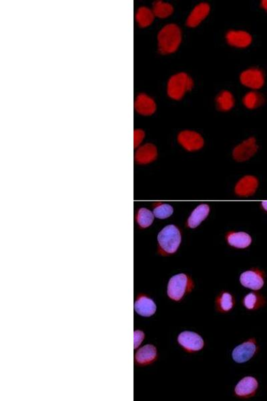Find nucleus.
Segmentation results:
<instances>
[{
    "instance_id": "nucleus-13",
    "label": "nucleus",
    "mask_w": 267,
    "mask_h": 401,
    "mask_svg": "<svg viewBox=\"0 0 267 401\" xmlns=\"http://www.w3.org/2000/svg\"><path fill=\"white\" fill-rule=\"evenodd\" d=\"M135 310L138 314L143 317H150L154 314L156 306L153 300L145 296H140L135 304Z\"/></svg>"
},
{
    "instance_id": "nucleus-26",
    "label": "nucleus",
    "mask_w": 267,
    "mask_h": 401,
    "mask_svg": "<svg viewBox=\"0 0 267 401\" xmlns=\"http://www.w3.org/2000/svg\"><path fill=\"white\" fill-rule=\"evenodd\" d=\"M257 303V297L254 294L250 293L246 296L244 300V304L248 309H253Z\"/></svg>"
},
{
    "instance_id": "nucleus-10",
    "label": "nucleus",
    "mask_w": 267,
    "mask_h": 401,
    "mask_svg": "<svg viewBox=\"0 0 267 401\" xmlns=\"http://www.w3.org/2000/svg\"><path fill=\"white\" fill-rule=\"evenodd\" d=\"M179 142L188 150H197L203 145V139L199 134L193 131H184L179 136Z\"/></svg>"
},
{
    "instance_id": "nucleus-30",
    "label": "nucleus",
    "mask_w": 267,
    "mask_h": 401,
    "mask_svg": "<svg viewBox=\"0 0 267 401\" xmlns=\"http://www.w3.org/2000/svg\"><path fill=\"white\" fill-rule=\"evenodd\" d=\"M262 207L267 211V201H263L262 203Z\"/></svg>"
},
{
    "instance_id": "nucleus-8",
    "label": "nucleus",
    "mask_w": 267,
    "mask_h": 401,
    "mask_svg": "<svg viewBox=\"0 0 267 401\" xmlns=\"http://www.w3.org/2000/svg\"><path fill=\"white\" fill-rule=\"evenodd\" d=\"M240 282L245 287L258 290L264 285L263 278L259 272L255 271H247L243 273L240 278Z\"/></svg>"
},
{
    "instance_id": "nucleus-12",
    "label": "nucleus",
    "mask_w": 267,
    "mask_h": 401,
    "mask_svg": "<svg viewBox=\"0 0 267 401\" xmlns=\"http://www.w3.org/2000/svg\"><path fill=\"white\" fill-rule=\"evenodd\" d=\"M210 12V6L206 3H201L196 6L188 17L187 25L191 28L199 26L202 20L206 18Z\"/></svg>"
},
{
    "instance_id": "nucleus-4",
    "label": "nucleus",
    "mask_w": 267,
    "mask_h": 401,
    "mask_svg": "<svg viewBox=\"0 0 267 401\" xmlns=\"http://www.w3.org/2000/svg\"><path fill=\"white\" fill-rule=\"evenodd\" d=\"M189 285V280L187 275H175L170 278L168 285V297L171 299L179 301L182 299Z\"/></svg>"
},
{
    "instance_id": "nucleus-6",
    "label": "nucleus",
    "mask_w": 267,
    "mask_h": 401,
    "mask_svg": "<svg viewBox=\"0 0 267 401\" xmlns=\"http://www.w3.org/2000/svg\"><path fill=\"white\" fill-rule=\"evenodd\" d=\"M179 344L189 351H198L204 346V341L201 337L193 332L185 331L179 336Z\"/></svg>"
},
{
    "instance_id": "nucleus-14",
    "label": "nucleus",
    "mask_w": 267,
    "mask_h": 401,
    "mask_svg": "<svg viewBox=\"0 0 267 401\" xmlns=\"http://www.w3.org/2000/svg\"><path fill=\"white\" fill-rule=\"evenodd\" d=\"M229 45L238 48H246L252 43V37L244 31H229L227 34Z\"/></svg>"
},
{
    "instance_id": "nucleus-24",
    "label": "nucleus",
    "mask_w": 267,
    "mask_h": 401,
    "mask_svg": "<svg viewBox=\"0 0 267 401\" xmlns=\"http://www.w3.org/2000/svg\"><path fill=\"white\" fill-rule=\"evenodd\" d=\"M172 207L168 204H160L154 209L153 214L158 219H166L173 213Z\"/></svg>"
},
{
    "instance_id": "nucleus-1",
    "label": "nucleus",
    "mask_w": 267,
    "mask_h": 401,
    "mask_svg": "<svg viewBox=\"0 0 267 401\" xmlns=\"http://www.w3.org/2000/svg\"><path fill=\"white\" fill-rule=\"evenodd\" d=\"M158 49L163 54L176 51L182 41L180 28L175 24H168L160 30L158 35Z\"/></svg>"
},
{
    "instance_id": "nucleus-11",
    "label": "nucleus",
    "mask_w": 267,
    "mask_h": 401,
    "mask_svg": "<svg viewBox=\"0 0 267 401\" xmlns=\"http://www.w3.org/2000/svg\"><path fill=\"white\" fill-rule=\"evenodd\" d=\"M156 356V348L152 344H147L138 350L135 354V362L140 366H145L154 362Z\"/></svg>"
},
{
    "instance_id": "nucleus-23",
    "label": "nucleus",
    "mask_w": 267,
    "mask_h": 401,
    "mask_svg": "<svg viewBox=\"0 0 267 401\" xmlns=\"http://www.w3.org/2000/svg\"><path fill=\"white\" fill-rule=\"evenodd\" d=\"M154 215L150 210L146 208H141L138 211L137 220V223L141 228H146L151 226L153 222Z\"/></svg>"
},
{
    "instance_id": "nucleus-22",
    "label": "nucleus",
    "mask_w": 267,
    "mask_h": 401,
    "mask_svg": "<svg viewBox=\"0 0 267 401\" xmlns=\"http://www.w3.org/2000/svg\"><path fill=\"white\" fill-rule=\"evenodd\" d=\"M263 96L255 92H250L246 94L243 99L244 104L250 109H254L264 103Z\"/></svg>"
},
{
    "instance_id": "nucleus-15",
    "label": "nucleus",
    "mask_w": 267,
    "mask_h": 401,
    "mask_svg": "<svg viewBox=\"0 0 267 401\" xmlns=\"http://www.w3.org/2000/svg\"><path fill=\"white\" fill-rule=\"evenodd\" d=\"M258 387V383L253 377H247L242 379L235 387V393L239 396H248L253 394Z\"/></svg>"
},
{
    "instance_id": "nucleus-25",
    "label": "nucleus",
    "mask_w": 267,
    "mask_h": 401,
    "mask_svg": "<svg viewBox=\"0 0 267 401\" xmlns=\"http://www.w3.org/2000/svg\"><path fill=\"white\" fill-rule=\"evenodd\" d=\"M220 305L221 308L224 311H229L232 309L233 306V300L232 296L229 293H224L220 298Z\"/></svg>"
},
{
    "instance_id": "nucleus-19",
    "label": "nucleus",
    "mask_w": 267,
    "mask_h": 401,
    "mask_svg": "<svg viewBox=\"0 0 267 401\" xmlns=\"http://www.w3.org/2000/svg\"><path fill=\"white\" fill-rule=\"evenodd\" d=\"M217 106L219 110L222 111H228L231 110L235 104L233 94L229 91H223L216 98Z\"/></svg>"
},
{
    "instance_id": "nucleus-27",
    "label": "nucleus",
    "mask_w": 267,
    "mask_h": 401,
    "mask_svg": "<svg viewBox=\"0 0 267 401\" xmlns=\"http://www.w3.org/2000/svg\"><path fill=\"white\" fill-rule=\"evenodd\" d=\"M144 338H145V334H144L143 332L137 331L135 332L134 333V340H135V342H134V347L135 348H137L139 347L142 342L143 341Z\"/></svg>"
},
{
    "instance_id": "nucleus-21",
    "label": "nucleus",
    "mask_w": 267,
    "mask_h": 401,
    "mask_svg": "<svg viewBox=\"0 0 267 401\" xmlns=\"http://www.w3.org/2000/svg\"><path fill=\"white\" fill-rule=\"evenodd\" d=\"M256 150L255 140L250 138L235 149V155L239 157L249 156L255 152Z\"/></svg>"
},
{
    "instance_id": "nucleus-16",
    "label": "nucleus",
    "mask_w": 267,
    "mask_h": 401,
    "mask_svg": "<svg viewBox=\"0 0 267 401\" xmlns=\"http://www.w3.org/2000/svg\"><path fill=\"white\" fill-rule=\"evenodd\" d=\"M210 212V207L208 205L201 204L199 205L191 213L188 220V226L191 228H197L203 220H205Z\"/></svg>"
},
{
    "instance_id": "nucleus-28",
    "label": "nucleus",
    "mask_w": 267,
    "mask_h": 401,
    "mask_svg": "<svg viewBox=\"0 0 267 401\" xmlns=\"http://www.w3.org/2000/svg\"><path fill=\"white\" fill-rule=\"evenodd\" d=\"M144 133L141 130H137L135 133V140L136 144H138L143 139Z\"/></svg>"
},
{
    "instance_id": "nucleus-3",
    "label": "nucleus",
    "mask_w": 267,
    "mask_h": 401,
    "mask_svg": "<svg viewBox=\"0 0 267 401\" xmlns=\"http://www.w3.org/2000/svg\"><path fill=\"white\" fill-rule=\"evenodd\" d=\"M194 82L186 73L181 72L172 76L168 83V94L171 98L181 100L185 92L193 89Z\"/></svg>"
},
{
    "instance_id": "nucleus-20",
    "label": "nucleus",
    "mask_w": 267,
    "mask_h": 401,
    "mask_svg": "<svg viewBox=\"0 0 267 401\" xmlns=\"http://www.w3.org/2000/svg\"><path fill=\"white\" fill-rule=\"evenodd\" d=\"M173 7L171 4L164 3L162 1L154 2L153 4V13L154 16L159 18H166L173 13Z\"/></svg>"
},
{
    "instance_id": "nucleus-9",
    "label": "nucleus",
    "mask_w": 267,
    "mask_h": 401,
    "mask_svg": "<svg viewBox=\"0 0 267 401\" xmlns=\"http://www.w3.org/2000/svg\"><path fill=\"white\" fill-rule=\"evenodd\" d=\"M135 108L139 114L149 116L154 114L156 105L152 98L145 94H141L136 98Z\"/></svg>"
},
{
    "instance_id": "nucleus-18",
    "label": "nucleus",
    "mask_w": 267,
    "mask_h": 401,
    "mask_svg": "<svg viewBox=\"0 0 267 401\" xmlns=\"http://www.w3.org/2000/svg\"><path fill=\"white\" fill-rule=\"evenodd\" d=\"M154 19L153 12L147 7L140 8L136 14V20L142 28L150 26L153 22Z\"/></svg>"
},
{
    "instance_id": "nucleus-7",
    "label": "nucleus",
    "mask_w": 267,
    "mask_h": 401,
    "mask_svg": "<svg viewBox=\"0 0 267 401\" xmlns=\"http://www.w3.org/2000/svg\"><path fill=\"white\" fill-rule=\"evenodd\" d=\"M256 344L253 341L244 342L234 349L232 356L234 360L238 363H243L249 360L256 352Z\"/></svg>"
},
{
    "instance_id": "nucleus-17",
    "label": "nucleus",
    "mask_w": 267,
    "mask_h": 401,
    "mask_svg": "<svg viewBox=\"0 0 267 401\" xmlns=\"http://www.w3.org/2000/svg\"><path fill=\"white\" fill-rule=\"evenodd\" d=\"M227 241L231 246L237 248H245L251 243V237L245 232H233L227 236Z\"/></svg>"
},
{
    "instance_id": "nucleus-5",
    "label": "nucleus",
    "mask_w": 267,
    "mask_h": 401,
    "mask_svg": "<svg viewBox=\"0 0 267 401\" xmlns=\"http://www.w3.org/2000/svg\"><path fill=\"white\" fill-rule=\"evenodd\" d=\"M241 82L243 85L250 89H259L264 83L263 72L259 69H249L242 73Z\"/></svg>"
},
{
    "instance_id": "nucleus-2",
    "label": "nucleus",
    "mask_w": 267,
    "mask_h": 401,
    "mask_svg": "<svg viewBox=\"0 0 267 401\" xmlns=\"http://www.w3.org/2000/svg\"><path fill=\"white\" fill-rule=\"evenodd\" d=\"M158 245L162 253L176 252L181 242L180 230L174 225H169L160 231L158 236Z\"/></svg>"
},
{
    "instance_id": "nucleus-29",
    "label": "nucleus",
    "mask_w": 267,
    "mask_h": 401,
    "mask_svg": "<svg viewBox=\"0 0 267 401\" xmlns=\"http://www.w3.org/2000/svg\"><path fill=\"white\" fill-rule=\"evenodd\" d=\"M262 8L267 11V0H263L261 2Z\"/></svg>"
}]
</instances>
